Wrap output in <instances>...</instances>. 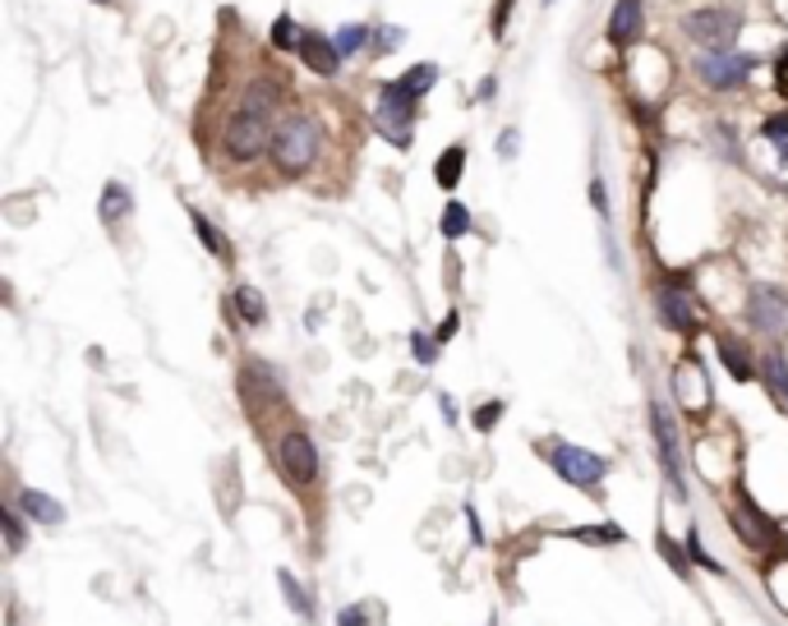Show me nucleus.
I'll return each mask as SVG.
<instances>
[{
    "mask_svg": "<svg viewBox=\"0 0 788 626\" xmlns=\"http://www.w3.org/2000/svg\"><path fill=\"white\" fill-rule=\"evenodd\" d=\"M319 152H323V130H319V120H313L309 111H291V115H281L277 120V134H272V166L281 175H305L313 162H319Z\"/></svg>",
    "mask_w": 788,
    "mask_h": 626,
    "instance_id": "obj_1",
    "label": "nucleus"
},
{
    "mask_svg": "<svg viewBox=\"0 0 788 626\" xmlns=\"http://www.w3.org/2000/svg\"><path fill=\"white\" fill-rule=\"evenodd\" d=\"M272 134H277V111L255 107V102H240L222 130V152L231 156L236 166L245 162H259L263 152H272Z\"/></svg>",
    "mask_w": 788,
    "mask_h": 626,
    "instance_id": "obj_2",
    "label": "nucleus"
},
{
    "mask_svg": "<svg viewBox=\"0 0 788 626\" xmlns=\"http://www.w3.org/2000/svg\"><path fill=\"white\" fill-rule=\"evenodd\" d=\"M682 33L701 51H729L742 33V10L738 6H701V10L682 14Z\"/></svg>",
    "mask_w": 788,
    "mask_h": 626,
    "instance_id": "obj_3",
    "label": "nucleus"
},
{
    "mask_svg": "<svg viewBox=\"0 0 788 626\" xmlns=\"http://www.w3.org/2000/svg\"><path fill=\"white\" fill-rule=\"evenodd\" d=\"M540 456H545L572 488H581V493H590L595 484L609 475V461H605V456H595L590 447H577V443H562V437H549V443H540Z\"/></svg>",
    "mask_w": 788,
    "mask_h": 626,
    "instance_id": "obj_4",
    "label": "nucleus"
},
{
    "mask_svg": "<svg viewBox=\"0 0 788 626\" xmlns=\"http://www.w3.org/2000/svg\"><path fill=\"white\" fill-rule=\"evenodd\" d=\"M416 98H406V92L392 83L378 88V102H373V130L383 134L392 148H411L416 143Z\"/></svg>",
    "mask_w": 788,
    "mask_h": 626,
    "instance_id": "obj_5",
    "label": "nucleus"
},
{
    "mask_svg": "<svg viewBox=\"0 0 788 626\" xmlns=\"http://www.w3.org/2000/svg\"><path fill=\"white\" fill-rule=\"evenodd\" d=\"M756 70V60L751 55H738L734 47L729 51H701L697 55V79L710 88V92H734L751 79Z\"/></svg>",
    "mask_w": 788,
    "mask_h": 626,
    "instance_id": "obj_6",
    "label": "nucleus"
},
{
    "mask_svg": "<svg viewBox=\"0 0 788 626\" xmlns=\"http://www.w3.org/2000/svg\"><path fill=\"white\" fill-rule=\"evenodd\" d=\"M277 465H281V475H287L291 488H305L319 479V447H313V437L291 428V433H281V443H277Z\"/></svg>",
    "mask_w": 788,
    "mask_h": 626,
    "instance_id": "obj_7",
    "label": "nucleus"
},
{
    "mask_svg": "<svg viewBox=\"0 0 788 626\" xmlns=\"http://www.w3.org/2000/svg\"><path fill=\"white\" fill-rule=\"evenodd\" d=\"M650 433H655V447H659V465H665L669 475V488L674 497H687V484H682V456H678V433H674V420L665 405H650Z\"/></svg>",
    "mask_w": 788,
    "mask_h": 626,
    "instance_id": "obj_8",
    "label": "nucleus"
},
{
    "mask_svg": "<svg viewBox=\"0 0 788 626\" xmlns=\"http://www.w3.org/2000/svg\"><path fill=\"white\" fill-rule=\"evenodd\" d=\"M296 55H300V65L309 70V74H319V79H337V70H341V51H337V38H328V33H319V28H300V47H296Z\"/></svg>",
    "mask_w": 788,
    "mask_h": 626,
    "instance_id": "obj_9",
    "label": "nucleus"
},
{
    "mask_svg": "<svg viewBox=\"0 0 788 626\" xmlns=\"http://www.w3.org/2000/svg\"><path fill=\"white\" fill-rule=\"evenodd\" d=\"M747 319H751L756 332L779 336V332L788 327V295L775 291V286H756L751 300H747Z\"/></svg>",
    "mask_w": 788,
    "mask_h": 626,
    "instance_id": "obj_10",
    "label": "nucleus"
},
{
    "mask_svg": "<svg viewBox=\"0 0 788 626\" xmlns=\"http://www.w3.org/2000/svg\"><path fill=\"white\" fill-rule=\"evenodd\" d=\"M734 529L751 544V548H766L770 544V535H775V521L751 503V493L747 488H738V507H734Z\"/></svg>",
    "mask_w": 788,
    "mask_h": 626,
    "instance_id": "obj_11",
    "label": "nucleus"
},
{
    "mask_svg": "<svg viewBox=\"0 0 788 626\" xmlns=\"http://www.w3.org/2000/svg\"><path fill=\"white\" fill-rule=\"evenodd\" d=\"M646 38V10H641V0H618L614 6V19H609V42L618 51L627 47H637Z\"/></svg>",
    "mask_w": 788,
    "mask_h": 626,
    "instance_id": "obj_12",
    "label": "nucleus"
},
{
    "mask_svg": "<svg viewBox=\"0 0 788 626\" xmlns=\"http://www.w3.org/2000/svg\"><path fill=\"white\" fill-rule=\"evenodd\" d=\"M655 313H659V323L674 327V332H682V336L697 332V309H691V300H687L678 286H665V291L655 295Z\"/></svg>",
    "mask_w": 788,
    "mask_h": 626,
    "instance_id": "obj_13",
    "label": "nucleus"
},
{
    "mask_svg": "<svg viewBox=\"0 0 788 626\" xmlns=\"http://www.w3.org/2000/svg\"><path fill=\"white\" fill-rule=\"evenodd\" d=\"M19 512L28 521H38V525H60V521H66V507H60L51 493H38V488H23L19 493Z\"/></svg>",
    "mask_w": 788,
    "mask_h": 626,
    "instance_id": "obj_14",
    "label": "nucleus"
},
{
    "mask_svg": "<svg viewBox=\"0 0 788 626\" xmlns=\"http://www.w3.org/2000/svg\"><path fill=\"white\" fill-rule=\"evenodd\" d=\"M240 387H245V396L259 387V405H263V401H281V383H277L272 364H263V360H249V364H245V373H240Z\"/></svg>",
    "mask_w": 788,
    "mask_h": 626,
    "instance_id": "obj_15",
    "label": "nucleus"
},
{
    "mask_svg": "<svg viewBox=\"0 0 788 626\" xmlns=\"http://www.w3.org/2000/svg\"><path fill=\"white\" fill-rule=\"evenodd\" d=\"M134 212V199L130 190H124L120 180H107V190H102V203H98V216H102V226H120L124 216Z\"/></svg>",
    "mask_w": 788,
    "mask_h": 626,
    "instance_id": "obj_16",
    "label": "nucleus"
},
{
    "mask_svg": "<svg viewBox=\"0 0 788 626\" xmlns=\"http://www.w3.org/2000/svg\"><path fill=\"white\" fill-rule=\"evenodd\" d=\"M761 373H766V392H770V401L788 415V360H784V351H770L766 364H761Z\"/></svg>",
    "mask_w": 788,
    "mask_h": 626,
    "instance_id": "obj_17",
    "label": "nucleus"
},
{
    "mask_svg": "<svg viewBox=\"0 0 788 626\" xmlns=\"http://www.w3.org/2000/svg\"><path fill=\"white\" fill-rule=\"evenodd\" d=\"M461 175H466V148L452 143V148L433 162V180H438V190H448V194H452L457 184H461Z\"/></svg>",
    "mask_w": 788,
    "mask_h": 626,
    "instance_id": "obj_18",
    "label": "nucleus"
},
{
    "mask_svg": "<svg viewBox=\"0 0 788 626\" xmlns=\"http://www.w3.org/2000/svg\"><path fill=\"white\" fill-rule=\"evenodd\" d=\"M715 346H719L724 368H729L738 383H751V378H756V364H751V355H747L742 346H734V336H715Z\"/></svg>",
    "mask_w": 788,
    "mask_h": 626,
    "instance_id": "obj_19",
    "label": "nucleus"
},
{
    "mask_svg": "<svg viewBox=\"0 0 788 626\" xmlns=\"http://www.w3.org/2000/svg\"><path fill=\"white\" fill-rule=\"evenodd\" d=\"M236 313L249 323V327H259V323H268V304H263V291L259 286H240L236 291Z\"/></svg>",
    "mask_w": 788,
    "mask_h": 626,
    "instance_id": "obj_20",
    "label": "nucleus"
},
{
    "mask_svg": "<svg viewBox=\"0 0 788 626\" xmlns=\"http://www.w3.org/2000/svg\"><path fill=\"white\" fill-rule=\"evenodd\" d=\"M433 79H438V65H429V60H425V65H411V70H406L401 79H397V88L406 92V98H425V92L433 88Z\"/></svg>",
    "mask_w": 788,
    "mask_h": 626,
    "instance_id": "obj_21",
    "label": "nucleus"
},
{
    "mask_svg": "<svg viewBox=\"0 0 788 626\" xmlns=\"http://www.w3.org/2000/svg\"><path fill=\"white\" fill-rule=\"evenodd\" d=\"M277 585H281V594H287V608H291L296 617H305V622H309V617H313V604H309V594H305V585H300V580H296V576H291L287 567H281V572H277Z\"/></svg>",
    "mask_w": 788,
    "mask_h": 626,
    "instance_id": "obj_22",
    "label": "nucleus"
},
{
    "mask_svg": "<svg viewBox=\"0 0 788 626\" xmlns=\"http://www.w3.org/2000/svg\"><path fill=\"white\" fill-rule=\"evenodd\" d=\"M337 51L341 55H360L365 51V42H373V28L369 23H346V28H337Z\"/></svg>",
    "mask_w": 788,
    "mask_h": 626,
    "instance_id": "obj_23",
    "label": "nucleus"
},
{
    "mask_svg": "<svg viewBox=\"0 0 788 626\" xmlns=\"http://www.w3.org/2000/svg\"><path fill=\"white\" fill-rule=\"evenodd\" d=\"M189 222H194V231H199V240L208 244V254H217V259H227V254H231V244H227L222 235H217V226L208 222V216H203V212H189Z\"/></svg>",
    "mask_w": 788,
    "mask_h": 626,
    "instance_id": "obj_24",
    "label": "nucleus"
},
{
    "mask_svg": "<svg viewBox=\"0 0 788 626\" xmlns=\"http://www.w3.org/2000/svg\"><path fill=\"white\" fill-rule=\"evenodd\" d=\"M272 47H277V51H296V47H300V28H296L291 14H277V23H272Z\"/></svg>",
    "mask_w": 788,
    "mask_h": 626,
    "instance_id": "obj_25",
    "label": "nucleus"
},
{
    "mask_svg": "<svg viewBox=\"0 0 788 626\" xmlns=\"http://www.w3.org/2000/svg\"><path fill=\"white\" fill-rule=\"evenodd\" d=\"M470 231V212H466V203H448L443 208V240H461Z\"/></svg>",
    "mask_w": 788,
    "mask_h": 626,
    "instance_id": "obj_26",
    "label": "nucleus"
},
{
    "mask_svg": "<svg viewBox=\"0 0 788 626\" xmlns=\"http://www.w3.org/2000/svg\"><path fill=\"white\" fill-rule=\"evenodd\" d=\"M761 134L775 143V152H784V156H788V111H775V115H766Z\"/></svg>",
    "mask_w": 788,
    "mask_h": 626,
    "instance_id": "obj_27",
    "label": "nucleus"
},
{
    "mask_svg": "<svg viewBox=\"0 0 788 626\" xmlns=\"http://www.w3.org/2000/svg\"><path fill=\"white\" fill-rule=\"evenodd\" d=\"M687 557H691V562H697V567H706V572H715V576L724 572V567H719V562H715V557L706 553V544H701V535H697V529H687Z\"/></svg>",
    "mask_w": 788,
    "mask_h": 626,
    "instance_id": "obj_28",
    "label": "nucleus"
},
{
    "mask_svg": "<svg viewBox=\"0 0 788 626\" xmlns=\"http://www.w3.org/2000/svg\"><path fill=\"white\" fill-rule=\"evenodd\" d=\"M655 544H659V557H669V567H674L678 576H687V553L665 535V529H659V539H655Z\"/></svg>",
    "mask_w": 788,
    "mask_h": 626,
    "instance_id": "obj_29",
    "label": "nucleus"
},
{
    "mask_svg": "<svg viewBox=\"0 0 788 626\" xmlns=\"http://www.w3.org/2000/svg\"><path fill=\"white\" fill-rule=\"evenodd\" d=\"M0 521H6V539H10V553H19V548H23V516H19L14 507H6V512H0Z\"/></svg>",
    "mask_w": 788,
    "mask_h": 626,
    "instance_id": "obj_30",
    "label": "nucleus"
},
{
    "mask_svg": "<svg viewBox=\"0 0 788 626\" xmlns=\"http://www.w3.org/2000/svg\"><path fill=\"white\" fill-rule=\"evenodd\" d=\"M411 346H416V360H420V364H433V355H438V341H433L429 332H411Z\"/></svg>",
    "mask_w": 788,
    "mask_h": 626,
    "instance_id": "obj_31",
    "label": "nucleus"
},
{
    "mask_svg": "<svg viewBox=\"0 0 788 626\" xmlns=\"http://www.w3.org/2000/svg\"><path fill=\"white\" fill-rule=\"evenodd\" d=\"M498 420H502V401H485L480 411H476V428H480V433H489Z\"/></svg>",
    "mask_w": 788,
    "mask_h": 626,
    "instance_id": "obj_32",
    "label": "nucleus"
},
{
    "mask_svg": "<svg viewBox=\"0 0 788 626\" xmlns=\"http://www.w3.org/2000/svg\"><path fill=\"white\" fill-rule=\"evenodd\" d=\"M373 38H378V47H373V51H378V55H388V51H397V47H401V38H406V33H401V28H373Z\"/></svg>",
    "mask_w": 788,
    "mask_h": 626,
    "instance_id": "obj_33",
    "label": "nucleus"
},
{
    "mask_svg": "<svg viewBox=\"0 0 788 626\" xmlns=\"http://www.w3.org/2000/svg\"><path fill=\"white\" fill-rule=\"evenodd\" d=\"M590 203H595V212L609 222V199H605V180L600 175H590Z\"/></svg>",
    "mask_w": 788,
    "mask_h": 626,
    "instance_id": "obj_34",
    "label": "nucleus"
},
{
    "mask_svg": "<svg viewBox=\"0 0 788 626\" xmlns=\"http://www.w3.org/2000/svg\"><path fill=\"white\" fill-rule=\"evenodd\" d=\"M457 327H461V313L452 309V313H448V319H443V323H438V332H433V341H438V346H448V341H452V332H457Z\"/></svg>",
    "mask_w": 788,
    "mask_h": 626,
    "instance_id": "obj_35",
    "label": "nucleus"
},
{
    "mask_svg": "<svg viewBox=\"0 0 788 626\" xmlns=\"http://www.w3.org/2000/svg\"><path fill=\"white\" fill-rule=\"evenodd\" d=\"M517 148H521V134L517 130H502V139H498V156H502V162H512Z\"/></svg>",
    "mask_w": 788,
    "mask_h": 626,
    "instance_id": "obj_36",
    "label": "nucleus"
},
{
    "mask_svg": "<svg viewBox=\"0 0 788 626\" xmlns=\"http://www.w3.org/2000/svg\"><path fill=\"white\" fill-rule=\"evenodd\" d=\"M577 539H590V544H618L622 535H618V529H577Z\"/></svg>",
    "mask_w": 788,
    "mask_h": 626,
    "instance_id": "obj_37",
    "label": "nucleus"
},
{
    "mask_svg": "<svg viewBox=\"0 0 788 626\" xmlns=\"http://www.w3.org/2000/svg\"><path fill=\"white\" fill-rule=\"evenodd\" d=\"M365 622H369V608H365V604H356V608L341 613V626H365Z\"/></svg>",
    "mask_w": 788,
    "mask_h": 626,
    "instance_id": "obj_38",
    "label": "nucleus"
},
{
    "mask_svg": "<svg viewBox=\"0 0 788 626\" xmlns=\"http://www.w3.org/2000/svg\"><path fill=\"white\" fill-rule=\"evenodd\" d=\"M508 6H512V0H498V14H493V33L502 38V23H508Z\"/></svg>",
    "mask_w": 788,
    "mask_h": 626,
    "instance_id": "obj_39",
    "label": "nucleus"
},
{
    "mask_svg": "<svg viewBox=\"0 0 788 626\" xmlns=\"http://www.w3.org/2000/svg\"><path fill=\"white\" fill-rule=\"evenodd\" d=\"M438 405H443V420L452 424V420H457V411H452V396H438Z\"/></svg>",
    "mask_w": 788,
    "mask_h": 626,
    "instance_id": "obj_40",
    "label": "nucleus"
},
{
    "mask_svg": "<svg viewBox=\"0 0 788 626\" xmlns=\"http://www.w3.org/2000/svg\"><path fill=\"white\" fill-rule=\"evenodd\" d=\"M92 6H116V0H92Z\"/></svg>",
    "mask_w": 788,
    "mask_h": 626,
    "instance_id": "obj_41",
    "label": "nucleus"
},
{
    "mask_svg": "<svg viewBox=\"0 0 788 626\" xmlns=\"http://www.w3.org/2000/svg\"><path fill=\"white\" fill-rule=\"evenodd\" d=\"M545 6H553V0H545Z\"/></svg>",
    "mask_w": 788,
    "mask_h": 626,
    "instance_id": "obj_42",
    "label": "nucleus"
}]
</instances>
